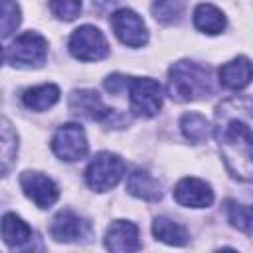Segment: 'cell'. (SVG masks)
Instances as JSON below:
<instances>
[{
	"mask_svg": "<svg viewBox=\"0 0 253 253\" xmlns=\"http://www.w3.org/2000/svg\"><path fill=\"white\" fill-rule=\"evenodd\" d=\"M51 150L57 158H61L65 162L81 160L89 150V142H87L83 126L77 123H65V125L57 126V130L51 138Z\"/></svg>",
	"mask_w": 253,
	"mask_h": 253,
	"instance_id": "obj_7",
	"label": "cell"
},
{
	"mask_svg": "<svg viewBox=\"0 0 253 253\" xmlns=\"http://www.w3.org/2000/svg\"><path fill=\"white\" fill-rule=\"evenodd\" d=\"M69 53L79 61H99L109 55V43L95 26H79L69 38Z\"/></svg>",
	"mask_w": 253,
	"mask_h": 253,
	"instance_id": "obj_6",
	"label": "cell"
},
{
	"mask_svg": "<svg viewBox=\"0 0 253 253\" xmlns=\"http://www.w3.org/2000/svg\"><path fill=\"white\" fill-rule=\"evenodd\" d=\"M194 26L208 36H217L225 30L227 22L223 12L213 4H198L194 10Z\"/></svg>",
	"mask_w": 253,
	"mask_h": 253,
	"instance_id": "obj_16",
	"label": "cell"
},
{
	"mask_svg": "<svg viewBox=\"0 0 253 253\" xmlns=\"http://www.w3.org/2000/svg\"><path fill=\"white\" fill-rule=\"evenodd\" d=\"M45 57L47 42L38 32H24L4 49V61L14 67H40Z\"/></svg>",
	"mask_w": 253,
	"mask_h": 253,
	"instance_id": "obj_3",
	"label": "cell"
},
{
	"mask_svg": "<svg viewBox=\"0 0 253 253\" xmlns=\"http://www.w3.org/2000/svg\"><path fill=\"white\" fill-rule=\"evenodd\" d=\"M213 136L227 172L253 182V99L229 97L215 107Z\"/></svg>",
	"mask_w": 253,
	"mask_h": 253,
	"instance_id": "obj_1",
	"label": "cell"
},
{
	"mask_svg": "<svg viewBox=\"0 0 253 253\" xmlns=\"http://www.w3.org/2000/svg\"><path fill=\"white\" fill-rule=\"evenodd\" d=\"M59 101V87L53 83H43L38 87H30L22 95V103L32 111H47Z\"/></svg>",
	"mask_w": 253,
	"mask_h": 253,
	"instance_id": "obj_17",
	"label": "cell"
},
{
	"mask_svg": "<svg viewBox=\"0 0 253 253\" xmlns=\"http://www.w3.org/2000/svg\"><path fill=\"white\" fill-rule=\"evenodd\" d=\"M213 93L211 69L190 59H180L168 69V95L178 103L210 97Z\"/></svg>",
	"mask_w": 253,
	"mask_h": 253,
	"instance_id": "obj_2",
	"label": "cell"
},
{
	"mask_svg": "<svg viewBox=\"0 0 253 253\" xmlns=\"http://www.w3.org/2000/svg\"><path fill=\"white\" fill-rule=\"evenodd\" d=\"M2 239L8 247H24L32 239V227L16 213H4L2 217Z\"/></svg>",
	"mask_w": 253,
	"mask_h": 253,
	"instance_id": "obj_19",
	"label": "cell"
},
{
	"mask_svg": "<svg viewBox=\"0 0 253 253\" xmlns=\"http://www.w3.org/2000/svg\"><path fill=\"white\" fill-rule=\"evenodd\" d=\"M49 10L59 20H75L81 12V0H49Z\"/></svg>",
	"mask_w": 253,
	"mask_h": 253,
	"instance_id": "obj_25",
	"label": "cell"
},
{
	"mask_svg": "<svg viewBox=\"0 0 253 253\" xmlns=\"http://www.w3.org/2000/svg\"><path fill=\"white\" fill-rule=\"evenodd\" d=\"M174 200L184 208H210L213 204V190L200 178H182L174 190Z\"/></svg>",
	"mask_w": 253,
	"mask_h": 253,
	"instance_id": "obj_12",
	"label": "cell"
},
{
	"mask_svg": "<svg viewBox=\"0 0 253 253\" xmlns=\"http://www.w3.org/2000/svg\"><path fill=\"white\" fill-rule=\"evenodd\" d=\"M111 26H113L115 36L121 40V43L128 47H142L148 42V30L142 18L130 8H121L113 12Z\"/></svg>",
	"mask_w": 253,
	"mask_h": 253,
	"instance_id": "obj_8",
	"label": "cell"
},
{
	"mask_svg": "<svg viewBox=\"0 0 253 253\" xmlns=\"http://www.w3.org/2000/svg\"><path fill=\"white\" fill-rule=\"evenodd\" d=\"M219 85L231 91L245 89L253 81V63L245 55H237L217 69Z\"/></svg>",
	"mask_w": 253,
	"mask_h": 253,
	"instance_id": "obj_14",
	"label": "cell"
},
{
	"mask_svg": "<svg viewBox=\"0 0 253 253\" xmlns=\"http://www.w3.org/2000/svg\"><path fill=\"white\" fill-rule=\"evenodd\" d=\"M0 154H2V174L6 176L12 168V164L16 162V154H18V134L12 128L8 119H2V142H0Z\"/></svg>",
	"mask_w": 253,
	"mask_h": 253,
	"instance_id": "obj_22",
	"label": "cell"
},
{
	"mask_svg": "<svg viewBox=\"0 0 253 253\" xmlns=\"http://www.w3.org/2000/svg\"><path fill=\"white\" fill-rule=\"evenodd\" d=\"M20 186L24 190V194L38 206V208H51L57 198H59V188L57 184L42 174V172H36V170H26L20 174Z\"/></svg>",
	"mask_w": 253,
	"mask_h": 253,
	"instance_id": "obj_9",
	"label": "cell"
},
{
	"mask_svg": "<svg viewBox=\"0 0 253 253\" xmlns=\"http://www.w3.org/2000/svg\"><path fill=\"white\" fill-rule=\"evenodd\" d=\"M182 10H184L182 0H154L152 2V16L156 22L164 26L176 24L182 16Z\"/></svg>",
	"mask_w": 253,
	"mask_h": 253,
	"instance_id": "obj_23",
	"label": "cell"
},
{
	"mask_svg": "<svg viewBox=\"0 0 253 253\" xmlns=\"http://www.w3.org/2000/svg\"><path fill=\"white\" fill-rule=\"evenodd\" d=\"M130 111L136 117L150 119L162 107V85L152 77H132L130 85Z\"/></svg>",
	"mask_w": 253,
	"mask_h": 253,
	"instance_id": "obj_5",
	"label": "cell"
},
{
	"mask_svg": "<svg viewBox=\"0 0 253 253\" xmlns=\"http://www.w3.org/2000/svg\"><path fill=\"white\" fill-rule=\"evenodd\" d=\"M49 235L55 241L61 243H71V241H81L91 235V223L77 215L71 210H61L49 225Z\"/></svg>",
	"mask_w": 253,
	"mask_h": 253,
	"instance_id": "obj_10",
	"label": "cell"
},
{
	"mask_svg": "<svg viewBox=\"0 0 253 253\" xmlns=\"http://www.w3.org/2000/svg\"><path fill=\"white\" fill-rule=\"evenodd\" d=\"M126 192L144 202H158L162 198V184L146 170H132L126 178Z\"/></svg>",
	"mask_w": 253,
	"mask_h": 253,
	"instance_id": "obj_15",
	"label": "cell"
},
{
	"mask_svg": "<svg viewBox=\"0 0 253 253\" xmlns=\"http://www.w3.org/2000/svg\"><path fill=\"white\" fill-rule=\"evenodd\" d=\"M180 130H182V134L190 142L200 144V142H206L208 140V136L211 132V126H210V123H208V119L204 115H200L196 111H190V113L182 115V119H180Z\"/></svg>",
	"mask_w": 253,
	"mask_h": 253,
	"instance_id": "obj_20",
	"label": "cell"
},
{
	"mask_svg": "<svg viewBox=\"0 0 253 253\" xmlns=\"http://www.w3.org/2000/svg\"><path fill=\"white\" fill-rule=\"evenodd\" d=\"M22 22L20 6L14 0H2V38L8 40Z\"/></svg>",
	"mask_w": 253,
	"mask_h": 253,
	"instance_id": "obj_24",
	"label": "cell"
},
{
	"mask_svg": "<svg viewBox=\"0 0 253 253\" xmlns=\"http://www.w3.org/2000/svg\"><path fill=\"white\" fill-rule=\"evenodd\" d=\"M130 79H132V77H126V75H121V73H113V75H109V77L105 79V89H107L109 93H113V95H119V93H123L125 89H128Z\"/></svg>",
	"mask_w": 253,
	"mask_h": 253,
	"instance_id": "obj_26",
	"label": "cell"
},
{
	"mask_svg": "<svg viewBox=\"0 0 253 253\" xmlns=\"http://www.w3.org/2000/svg\"><path fill=\"white\" fill-rule=\"evenodd\" d=\"M125 176V162L115 152H99L85 168V182L95 192L115 188Z\"/></svg>",
	"mask_w": 253,
	"mask_h": 253,
	"instance_id": "obj_4",
	"label": "cell"
},
{
	"mask_svg": "<svg viewBox=\"0 0 253 253\" xmlns=\"http://www.w3.org/2000/svg\"><path fill=\"white\" fill-rule=\"evenodd\" d=\"M105 247L117 253L138 251L142 247L138 227L126 219H115L105 231Z\"/></svg>",
	"mask_w": 253,
	"mask_h": 253,
	"instance_id": "obj_13",
	"label": "cell"
},
{
	"mask_svg": "<svg viewBox=\"0 0 253 253\" xmlns=\"http://www.w3.org/2000/svg\"><path fill=\"white\" fill-rule=\"evenodd\" d=\"M152 233H154V237L158 241H164V243L176 245V247L186 245L188 239H190L188 229L182 223H178V221H174V219H170L166 215H158L152 221Z\"/></svg>",
	"mask_w": 253,
	"mask_h": 253,
	"instance_id": "obj_18",
	"label": "cell"
},
{
	"mask_svg": "<svg viewBox=\"0 0 253 253\" xmlns=\"http://www.w3.org/2000/svg\"><path fill=\"white\" fill-rule=\"evenodd\" d=\"M225 213L229 223L247 233L253 235V204H241L237 200H225Z\"/></svg>",
	"mask_w": 253,
	"mask_h": 253,
	"instance_id": "obj_21",
	"label": "cell"
},
{
	"mask_svg": "<svg viewBox=\"0 0 253 253\" xmlns=\"http://www.w3.org/2000/svg\"><path fill=\"white\" fill-rule=\"evenodd\" d=\"M69 109L79 115V117H85V119H91V121H99V123H111L113 117H117V113L113 109H109L97 91L93 89H79V91H73L69 95Z\"/></svg>",
	"mask_w": 253,
	"mask_h": 253,
	"instance_id": "obj_11",
	"label": "cell"
}]
</instances>
